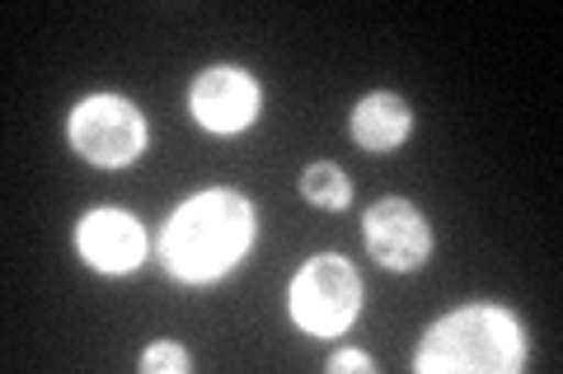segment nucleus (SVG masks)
I'll use <instances>...</instances> for the list:
<instances>
[{"label": "nucleus", "instance_id": "obj_1", "mask_svg": "<svg viewBox=\"0 0 563 374\" xmlns=\"http://www.w3.org/2000/svg\"><path fill=\"white\" fill-rule=\"evenodd\" d=\"M254 206L231 188L192 192L165 220L161 262L184 286H211L254 248Z\"/></svg>", "mask_w": 563, "mask_h": 374}, {"label": "nucleus", "instance_id": "obj_10", "mask_svg": "<svg viewBox=\"0 0 563 374\" xmlns=\"http://www.w3.org/2000/svg\"><path fill=\"white\" fill-rule=\"evenodd\" d=\"M136 365H141V374H188L192 355H188L179 342H155V347L141 351Z\"/></svg>", "mask_w": 563, "mask_h": 374}, {"label": "nucleus", "instance_id": "obj_3", "mask_svg": "<svg viewBox=\"0 0 563 374\" xmlns=\"http://www.w3.org/2000/svg\"><path fill=\"white\" fill-rule=\"evenodd\" d=\"M291 324L310 337H343L362 314V276L343 253H314L287 286Z\"/></svg>", "mask_w": 563, "mask_h": 374}, {"label": "nucleus", "instance_id": "obj_6", "mask_svg": "<svg viewBox=\"0 0 563 374\" xmlns=\"http://www.w3.org/2000/svg\"><path fill=\"white\" fill-rule=\"evenodd\" d=\"M188 109L198 117V127H207L211 136H240L244 127L258 122L263 94L258 80L240 66H211L202 70L188 89Z\"/></svg>", "mask_w": 563, "mask_h": 374}, {"label": "nucleus", "instance_id": "obj_5", "mask_svg": "<svg viewBox=\"0 0 563 374\" xmlns=\"http://www.w3.org/2000/svg\"><path fill=\"white\" fill-rule=\"evenodd\" d=\"M366 253L385 272H418L432 258V225L409 197H380L362 220Z\"/></svg>", "mask_w": 563, "mask_h": 374}, {"label": "nucleus", "instance_id": "obj_4", "mask_svg": "<svg viewBox=\"0 0 563 374\" xmlns=\"http://www.w3.org/2000/svg\"><path fill=\"white\" fill-rule=\"evenodd\" d=\"M66 136H70V150H76L85 165L95 169H122L141 159L146 150V117L132 99L122 94H90L76 103V113L66 122Z\"/></svg>", "mask_w": 563, "mask_h": 374}, {"label": "nucleus", "instance_id": "obj_8", "mask_svg": "<svg viewBox=\"0 0 563 374\" xmlns=\"http://www.w3.org/2000/svg\"><path fill=\"white\" fill-rule=\"evenodd\" d=\"M347 132L366 155H395L413 132V109L395 89H376V94H366L357 109H352Z\"/></svg>", "mask_w": 563, "mask_h": 374}, {"label": "nucleus", "instance_id": "obj_11", "mask_svg": "<svg viewBox=\"0 0 563 374\" xmlns=\"http://www.w3.org/2000/svg\"><path fill=\"white\" fill-rule=\"evenodd\" d=\"M329 374H343V370H357V374H376V361L366 351H339V355H329Z\"/></svg>", "mask_w": 563, "mask_h": 374}, {"label": "nucleus", "instance_id": "obj_9", "mask_svg": "<svg viewBox=\"0 0 563 374\" xmlns=\"http://www.w3.org/2000/svg\"><path fill=\"white\" fill-rule=\"evenodd\" d=\"M301 197L310 206L320 211H347L352 206V188H347V173L339 165H329V159H320V165H310L301 173Z\"/></svg>", "mask_w": 563, "mask_h": 374}, {"label": "nucleus", "instance_id": "obj_7", "mask_svg": "<svg viewBox=\"0 0 563 374\" xmlns=\"http://www.w3.org/2000/svg\"><path fill=\"white\" fill-rule=\"evenodd\" d=\"M76 248L80 258L103 276H128L146 262V229L136 225V216L113 206L85 211L76 225Z\"/></svg>", "mask_w": 563, "mask_h": 374}, {"label": "nucleus", "instance_id": "obj_2", "mask_svg": "<svg viewBox=\"0 0 563 374\" xmlns=\"http://www.w3.org/2000/svg\"><path fill=\"white\" fill-rule=\"evenodd\" d=\"M418 374H517L526 370V328L498 305H461L422 332Z\"/></svg>", "mask_w": 563, "mask_h": 374}]
</instances>
